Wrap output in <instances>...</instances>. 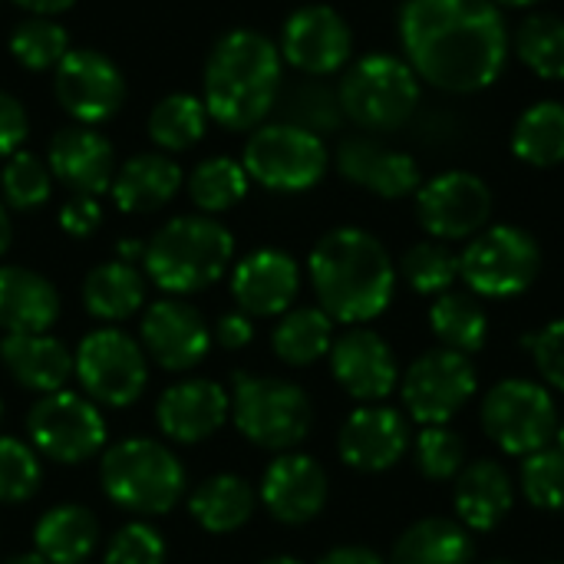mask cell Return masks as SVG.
Wrapping results in <instances>:
<instances>
[{
	"label": "cell",
	"instance_id": "obj_60",
	"mask_svg": "<svg viewBox=\"0 0 564 564\" xmlns=\"http://www.w3.org/2000/svg\"><path fill=\"white\" fill-rule=\"evenodd\" d=\"M489 564H509V562H489Z\"/></svg>",
	"mask_w": 564,
	"mask_h": 564
},
{
	"label": "cell",
	"instance_id": "obj_9",
	"mask_svg": "<svg viewBox=\"0 0 564 564\" xmlns=\"http://www.w3.org/2000/svg\"><path fill=\"white\" fill-rule=\"evenodd\" d=\"M327 145L321 135L291 126V122H268L251 132L245 142L241 165L251 182L271 192H307L327 172Z\"/></svg>",
	"mask_w": 564,
	"mask_h": 564
},
{
	"label": "cell",
	"instance_id": "obj_3",
	"mask_svg": "<svg viewBox=\"0 0 564 564\" xmlns=\"http://www.w3.org/2000/svg\"><path fill=\"white\" fill-rule=\"evenodd\" d=\"M284 76L281 50L258 30H231L225 33L205 63L202 76V102L208 119L218 126L241 132L258 129L264 116L278 106Z\"/></svg>",
	"mask_w": 564,
	"mask_h": 564
},
{
	"label": "cell",
	"instance_id": "obj_35",
	"mask_svg": "<svg viewBox=\"0 0 564 564\" xmlns=\"http://www.w3.org/2000/svg\"><path fill=\"white\" fill-rule=\"evenodd\" d=\"M430 324L433 334L446 344V350L456 354H476L486 347L489 337V317L482 311V304L469 294H440L433 311H430Z\"/></svg>",
	"mask_w": 564,
	"mask_h": 564
},
{
	"label": "cell",
	"instance_id": "obj_30",
	"mask_svg": "<svg viewBox=\"0 0 564 564\" xmlns=\"http://www.w3.org/2000/svg\"><path fill=\"white\" fill-rule=\"evenodd\" d=\"M188 512L192 519L212 532V535H228V532H238L251 512H254V492L251 486L241 479V476H212L205 479L192 499H188Z\"/></svg>",
	"mask_w": 564,
	"mask_h": 564
},
{
	"label": "cell",
	"instance_id": "obj_27",
	"mask_svg": "<svg viewBox=\"0 0 564 564\" xmlns=\"http://www.w3.org/2000/svg\"><path fill=\"white\" fill-rule=\"evenodd\" d=\"M182 188V169L175 159L159 155V152H142L129 159L116 175H112V202L122 212L145 215L162 205H169Z\"/></svg>",
	"mask_w": 564,
	"mask_h": 564
},
{
	"label": "cell",
	"instance_id": "obj_38",
	"mask_svg": "<svg viewBox=\"0 0 564 564\" xmlns=\"http://www.w3.org/2000/svg\"><path fill=\"white\" fill-rule=\"evenodd\" d=\"M248 182L251 178L238 159L215 155V159H205L202 165H195V172L188 175V195L205 215H218V212L235 208L245 198Z\"/></svg>",
	"mask_w": 564,
	"mask_h": 564
},
{
	"label": "cell",
	"instance_id": "obj_8",
	"mask_svg": "<svg viewBox=\"0 0 564 564\" xmlns=\"http://www.w3.org/2000/svg\"><path fill=\"white\" fill-rule=\"evenodd\" d=\"M542 271L539 241L516 225H489L459 254V274L479 297H516Z\"/></svg>",
	"mask_w": 564,
	"mask_h": 564
},
{
	"label": "cell",
	"instance_id": "obj_43",
	"mask_svg": "<svg viewBox=\"0 0 564 564\" xmlns=\"http://www.w3.org/2000/svg\"><path fill=\"white\" fill-rule=\"evenodd\" d=\"M525 499L542 512H562L564 509V453L562 449H539L529 453L519 473Z\"/></svg>",
	"mask_w": 564,
	"mask_h": 564
},
{
	"label": "cell",
	"instance_id": "obj_56",
	"mask_svg": "<svg viewBox=\"0 0 564 564\" xmlns=\"http://www.w3.org/2000/svg\"><path fill=\"white\" fill-rule=\"evenodd\" d=\"M496 7H532V3H539V0H492Z\"/></svg>",
	"mask_w": 564,
	"mask_h": 564
},
{
	"label": "cell",
	"instance_id": "obj_37",
	"mask_svg": "<svg viewBox=\"0 0 564 564\" xmlns=\"http://www.w3.org/2000/svg\"><path fill=\"white\" fill-rule=\"evenodd\" d=\"M516 56L539 79H564V20L555 13H532L516 30Z\"/></svg>",
	"mask_w": 564,
	"mask_h": 564
},
{
	"label": "cell",
	"instance_id": "obj_28",
	"mask_svg": "<svg viewBox=\"0 0 564 564\" xmlns=\"http://www.w3.org/2000/svg\"><path fill=\"white\" fill-rule=\"evenodd\" d=\"M512 509V479L492 463L479 459L456 476V512L473 532H492Z\"/></svg>",
	"mask_w": 564,
	"mask_h": 564
},
{
	"label": "cell",
	"instance_id": "obj_48",
	"mask_svg": "<svg viewBox=\"0 0 564 564\" xmlns=\"http://www.w3.org/2000/svg\"><path fill=\"white\" fill-rule=\"evenodd\" d=\"M99 225H102V208L93 195H73L59 208V228L69 238H89L93 231H99Z\"/></svg>",
	"mask_w": 564,
	"mask_h": 564
},
{
	"label": "cell",
	"instance_id": "obj_22",
	"mask_svg": "<svg viewBox=\"0 0 564 564\" xmlns=\"http://www.w3.org/2000/svg\"><path fill=\"white\" fill-rule=\"evenodd\" d=\"M337 169L347 182H354L357 188H367L380 198H406L423 185L420 165L406 152L387 149L367 135H350L340 142Z\"/></svg>",
	"mask_w": 564,
	"mask_h": 564
},
{
	"label": "cell",
	"instance_id": "obj_16",
	"mask_svg": "<svg viewBox=\"0 0 564 564\" xmlns=\"http://www.w3.org/2000/svg\"><path fill=\"white\" fill-rule=\"evenodd\" d=\"M278 50L294 69L307 76H330L347 66L354 53V33L334 7L311 3L288 17Z\"/></svg>",
	"mask_w": 564,
	"mask_h": 564
},
{
	"label": "cell",
	"instance_id": "obj_7",
	"mask_svg": "<svg viewBox=\"0 0 564 564\" xmlns=\"http://www.w3.org/2000/svg\"><path fill=\"white\" fill-rule=\"evenodd\" d=\"M231 416L254 446L274 453L297 446L314 423L311 400L297 383L251 373L231 377Z\"/></svg>",
	"mask_w": 564,
	"mask_h": 564
},
{
	"label": "cell",
	"instance_id": "obj_15",
	"mask_svg": "<svg viewBox=\"0 0 564 564\" xmlns=\"http://www.w3.org/2000/svg\"><path fill=\"white\" fill-rule=\"evenodd\" d=\"M53 93L63 112L79 126H99L126 102V79L109 56L96 50H69L53 69Z\"/></svg>",
	"mask_w": 564,
	"mask_h": 564
},
{
	"label": "cell",
	"instance_id": "obj_34",
	"mask_svg": "<svg viewBox=\"0 0 564 564\" xmlns=\"http://www.w3.org/2000/svg\"><path fill=\"white\" fill-rule=\"evenodd\" d=\"M271 344H274V354L284 364L307 367V364L321 360L324 354H330L334 321L317 307H297V311L281 317V324L274 327Z\"/></svg>",
	"mask_w": 564,
	"mask_h": 564
},
{
	"label": "cell",
	"instance_id": "obj_51",
	"mask_svg": "<svg viewBox=\"0 0 564 564\" xmlns=\"http://www.w3.org/2000/svg\"><path fill=\"white\" fill-rule=\"evenodd\" d=\"M321 564H383L370 549H357V545H347V549H334L330 555H324Z\"/></svg>",
	"mask_w": 564,
	"mask_h": 564
},
{
	"label": "cell",
	"instance_id": "obj_50",
	"mask_svg": "<svg viewBox=\"0 0 564 564\" xmlns=\"http://www.w3.org/2000/svg\"><path fill=\"white\" fill-rule=\"evenodd\" d=\"M251 337H254V327L248 314H225L215 327V340L225 350H241L251 344Z\"/></svg>",
	"mask_w": 564,
	"mask_h": 564
},
{
	"label": "cell",
	"instance_id": "obj_57",
	"mask_svg": "<svg viewBox=\"0 0 564 564\" xmlns=\"http://www.w3.org/2000/svg\"><path fill=\"white\" fill-rule=\"evenodd\" d=\"M264 564H301L297 558H291V555H281V558H268Z\"/></svg>",
	"mask_w": 564,
	"mask_h": 564
},
{
	"label": "cell",
	"instance_id": "obj_12",
	"mask_svg": "<svg viewBox=\"0 0 564 564\" xmlns=\"http://www.w3.org/2000/svg\"><path fill=\"white\" fill-rule=\"evenodd\" d=\"M30 443L40 456L73 466L93 459L106 443V423L89 397L56 390L46 393L26 416Z\"/></svg>",
	"mask_w": 564,
	"mask_h": 564
},
{
	"label": "cell",
	"instance_id": "obj_17",
	"mask_svg": "<svg viewBox=\"0 0 564 564\" xmlns=\"http://www.w3.org/2000/svg\"><path fill=\"white\" fill-rule=\"evenodd\" d=\"M46 165L56 182H63L73 195H102L112 185L116 159L112 145L93 126H66L50 139Z\"/></svg>",
	"mask_w": 564,
	"mask_h": 564
},
{
	"label": "cell",
	"instance_id": "obj_4",
	"mask_svg": "<svg viewBox=\"0 0 564 564\" xmlns=\"http://www.w3.org/2000/svg\"><path fill=\"white\" fill-rule=\"evenodd\" d=\"M235 258V238L212 215L165 221L145 245V274L169 294H195L215 284Z\"/></svg>",
	"mask_w": 564,
	"mask_h": 564
},
{
	"label": "cell",
	"instance_id": "obj_49",
	"mask_svg": "<svg viewBox=\"0 0 564 564\" xmlns=\"http://www.w3.org/2000/svg\"><path fill=\"white\" fill-rule=\"evenodd\" d=\"M26 132H30L26 109L20 106L17 96L0 93V159H10L13 152H20V145L26 142Z\"/></svg>",
	"mask_w": 564,
	"mask_h": 564
},
{
	"label": "cell",
	"instance_id": "obj_61",
	"mask_svg": "<svg viewBox=\"0 0 564 564\" xmlns=\"http://www.w3.org/2000/svg\"><path fill=\"white\" fill-rule=\"evenodd\" d=\"M552 564H564V562H552Z\"/></svg>",
	"mask_w": 564,
	"mask_h": 564
},
{
	"label": "cell",
	"instance_id": "obj_36",
	"mask_svg": "<svg viewBox=\"0 0 564 564\" xmlns=\"http://www.w3.org/2000/svg\"><path fill=\"white\" fill-rule=\"evenodd\" d=\"M208 129V109L192 93H172L149 112V139L165 152L192 149Z\"/></svg>",
	"mask_w": 564,
	"mask_h": 564
},
{
	"label": "cell",
	"instance_id": "obj_6",
	"mask_svg": "<svg viewBox=\"0 0 564 564\" xmlns=\"http://www.w3.org/2000/svg\"><path fill=\"white\" fill-rule=\"evenodd\" d=\"M420 76L393 53L360 56L340 79L337 99L350 122L373 132H393L410 122L420 106Z\"/></svg>",
	"mask_w": 564,
	"mask_h": 564
},
{
	"label": "cell",
	"instance_id": "obj_1",
	"mask_svg": "<svg viewBox=\"0 0 564 564\" xmlns=\"http://www.w3.org/2000/svg\"><path fill=\"white\" fill-rule=\"evenodd\" d=\"M400 46L423 83L469 96L502 76L512 36L492 0H406Z\"/></svg>",
	"mask_w": 564,
	"mask_h": 564
},
{
	"label": "cell",
	"instance_id": "obj_18",
	"mask_svg": "<svg viewBox=\"0 0 564 564\" xmlns=\"http://www.w3.org/2000/svg\"><path fill=\"white\" fill-rule=\"evenodd\" d=\"M330 367L337 383L364 403L383 400L400 380L390 344L367 327H354L330 344Z\"/></svg>",
	"mask_w": 564,
	"mask_h": 564
},
{
	"label": "cell",
	"instance_id": "obj_53",
	"mask_svg": "<svg viewBox=\"0 0 564 564\" xmlns=\"http://www.w3.org/2000/svg\"><path fill=\"white\" fill-rule=\"evenodd\" d=\"M10 238H13V228H10L7 205H3V198H0V258H3V254H7V248H10Z\"/></svg>",
	"mask_w": 564,
	"mask_h": 564
},
{
	"label": "cell",
	"instance_id": "obj_45",
	"mask_svg": "<svg viewBox=\"0 0 564 564\" xmlns=\"http://www.w3.org/2000/svg\"><path fill=\"white\" fill-rule=\"evenodd\" d=\"M466 446L449 426H426L416 440V466L426 479L446 482L463 473Z\"/></svg>",
	"mask_w": 564,
	"mask_h": 564
},
{
	"label": "cell",
	"instance_id": "obj_29",
	"mask_svg": "<svg viewBox=\"0 0 564 564\" xmlns=\"http://www.w3.org/2000/svg\"><path fill=\"white\" fill-rule=\"evenodd\" d=\"M33 539L46 564H86L99 542V522L83 506H56L36 522Z\"/></svg>",
	"mask_w": 564,
	"mask_h": 564
},
{
	"label": "cell",
	"instance_id": "obj_41",
	"mask_svg": "<svg viewBox=\"0 0 564 564\" xmlns=\"http://www.w3.org/2000/svg\"><path fill=\"white\" fill-rule=\"evenodd\" d=\"M403 278L416 294H446L459 278V254L443 241H420L403 254Z\"/></svg>",
	"mask_w": 564,
	"mask_h": 564
},
{
	"label": "cell",
	"instance_id": "obj_5",
	"mask_svg": "<svg viewBox=\"0 0 564 564\" xmlns=\"http://www.w3.org/2000/svg\"><path fill=\"white\" fill-rule=\"evenodd\" d=\"M102 492L139 516H165L185 496V469L155 440H122L102 456Z\"/></svg>",
	"mask_w": 564,
	"mask_h": 564
},
{
	"label": "cell",
	"instance_id": "obj_47",
	"mask_svg": "<svg viewBox=\"0 0 564 564\" xmlns=\"http://www.w3.org/2000/svg\"><path fill=\"white\" fill-rule=\"evenodd\" d=\"M525 347L532 350L542 380H549L555 390H564V321H555L545 330L529 334Z\"/></svg>",
	"mask_w": 564,
	"mask_h": 564
},
{
	"label": "cell",
	"instance_id": "obj_24",
	"mask_svg": "<svg viewBox=\"0 0 564 564\" xmlns=\"http://www.w3.org/2000/svg\"><path fill=\"white\" fill-rule=\"evenodd\" d=\"M231 413V397L212 380H182L169 387L155 406L159 430L175 443H202L215 436Z\"/></svg>",
	"mask_w": 564,
	"mask_h": 564
},
{
	"label": "cell",
	"instance_id": "obj_19",
	"mask_svg": "<svg viewBox=\"0 0 564 564\" xmlns=\"http://www.w3.org/2000/svg\"><path fill=\"white\" fill-rule=\"evenodd\" d=\"M212 334L185 301H155L142 317V347L165 370H188L208 354Z\"/></svg>",
	"mask_w": 564,
	"mask_h": 564
},
{
	"label": "cell",
	"instance_id": "obj_31",
	"mask_svg": "<svg viewBox=\"0 0 564 564\" xmlns=\"http://www.w3.org/2000/svg\"><path fill=\"white\" fill-rule=\"evenodd\" d=\"M512 152L532 169H552L564 162V102H532L512 129Z\"/></svg>",
	"mask_w": 564,
	"mask_h": 564
},
{
	"label": "cell",
	"instance_id": "obj_20",
	"mask_svg": "<svg viewBox=\"0 0 564 564\" xmlns=\"http://www.w3.org/2000/svg\"><path fill=\"white\" fill-rule=\"evenodd\" d=\"M301 288L297 261L278 248H261L238 261L231 274V294L241 307V314L251 317H274L291 307Z\"/></svg>",
	"mask_w": 564,
	"mask_h": 564
},
{
	"label": "cell",
	"instance_id": "obj_13",
	"mask_svg": "<svg viewBox=\"0 0 564 564\" xmlns=\"http://www.w3.org/2000/svg\"><path fill=\"white\" fill-rule=\"evenodd\" d=\"M416 218L433 241H463L489 228L492 192L489 185L463 169L433 175L416 188Z\"/></svg>",
	"mask_w": 564,
	"mask_h": 564
},
{
	"label": "cell",
	"instance_id": "obj_14",
	"mask_svg": "<svg viewBox=\"0 0 564 564\" xmlns=\"http://www.w3.org/2000/svg\"><path fill=\"white\" fill-rule=\"evenodd\" d=\"M476 397V367L466 354L430 350L403 377V403L423 426H446Z\"/></svg>",
	"mask_w": 564,
	"mask_h": 564
},
{
	"label": "cell",
	"instance_id": "obj_55",
	"mask_svg": "<svg viewBox=\"0 0 564 564\" xmlns=\"http://www.w3.org/2000/svg\"><path fill=\"white\" fill-rule=\"evenodd\" d=\"M7 564H46L40 555H17V558H10Z\"/></svg>",
	"mask_w": 564,
	"mask_h": 564
},
{
	"label": "cell",
	"instance_id": "obj_32",
	"mask_svg": "<svg viewBox=\"0 0 564 564\" xmlns=\"http://www.w3.org/2000/svg\"><path fill=\"white\" fill-rule=\"evenodd\" d=\"M145 301L142 274L126 261H106L83 281V304L99 321H126Z\"/></svg>",
	"mask_w": 564,
	"mask_h": 564
},
{
	"label": "cell",
	"instance_id": "obj_21",
	"mask_svg": "<svg viewBox=\"0 0 564 564\" xmlns=\"http://www.w3.org/2000/svg\"><path fill=\"white\" fill-rule=\"evenodd\" d=\"M261 499L278 522L304 525L317 519L327 502V473L311 456H278L261 479Z\"/></svg>",
	"mask_w": 564,
	"mask_h": 564
},
{
	"label": "cell",
	"instance_id": "obj_52",
	"mask_svg": "<svg viewBox=\"0 0 564 564\" xmlns=\"http://www.w3.org/2000/svg\"><path fill=\"white\" fill-rule=\"evenodd\" d=\"M13 3L23 7V10L33 13V17H56V13L69 10L76 0H13Z\"/></svg>",
	"mask_w": 564,
	"mask_h": 564
},
{
	"label": "cell",
	"instance_id": "obj_59",
	"mask_svg": "<svg viewBox=\"0 0 564 564\" xmlns=\"http://www.w3.org/2000/svg\"><path fill=\"white\" fill-rule=\"evenodd\" d=\"M0 420H3V403H0Z\"/></svg>",
	"mask_w": 564,
	"mask_h": 564
},
{
	"label": "cell",
	"instance_id": "obj_44",
	"mask_svg": "<svg viewBox=\"0 0 564 564\" xmlns=\"http://www.w3.org/2000/svg\"><path fill=\"white\" fill-rule=\"evenodd\" d=\"M43 479L36 449L13 440V436H0V502L17 506L26 502L30 496H36Z\"/></svg>",
	"mask_w": 564,
	"mask_h": 564
},
{
	"label": "cell",
	"instance_id": "obj_58",
	"mask_svg": "<svg viewBox=\"0 0 564 564\" xmlns=\"http://www.w3.org/2000/svg\"><path fill=\"white\" fill-rule=\"evenodd\" d=\"M555 436H558V449H562V453H564V423H562V426H558V433H555Z\"/></svg>",
	"mask_w": 564,
	"mask_h": 564
},
{
	"label": "cell",
	"instance_id": "obj_10",
	"mask_svg": "<svg viewBox=\"0 0 564 564\" xmlns=\"http://www.w3.org/2000/svg\"><path fill=\"white\" fill-rule=\"evenodd\" d=\"M482 426L502 453L529 456L552 443L558 413L545 387L532 380H502L482 403Z\"/></svg>",
	"mask_w": 564,
	"mask_h": 564
},
{
	"label": "cell",
	"instance_id": "obj_42",
	"mask_svg": "<svg viewBox=\"0 0 564 564\" xmlns=\"http://www.w3.org/2000/svg\"><path fill=\"white\" fill-rule=\"evenodd\" d=\"M284 112V122L291 126H301L314 135H327L334 129H340L344 122V109H340V99L334 89H327L324 83H304V86H294L281 106Z\"/></svg>",
	"mask_w": 564,
	"mask_h": 564
},
{
	"label": "cell",
	"instance_id": "obj_11",
	"mask_svg": "<svg viewBox=\"0 0 564 564\" xmlns=\"http://www.w3.org/2000/svg\"><path fill=\"white\" fill-rule=\"evenodd\" d=\"M73 373L79 377L86 397L102 406L135 403L149 380L142 347L116 327H99L83 337L73 357Z\"/></svg>",
	"mask_w": 564,
	"mask_h": 564
},
{
	"label": "cell",
	"instance_id": "obj_46",
	"mask_svg": "<svg viewBox=\"0 0 564 564\" xmlns=\"http://www.w3.org/2000/svg\"><path fill=\"white\" fill-rule=\"evenodd\" d=\"M102 564H165V542L152 525L132 522L116 532Z\"/></svg>",
	"mask_w": 564,
	"mask_h": 564
},
{
	"label": "cell",
	"instance_id": "obj_54",
	"mask_svg": "<svg viewBox=\"0 0 564 564\" xmlns=\"http://www.w3.org/2000/svg\"><path fill=\"white\" fill-rule=\"evenodd\" d=\"M142 251H145V245H139V241H119V261H135V258H142Z\"/></svg>",
	"mask_w": 564,
	"mask_h": 564
},
{
	"label": "cell",
	"instance_id": "obj_2",
	"mask_svg": "<svg viewBox=\"0 0 564 564\" xmlns=\"http://www.w3.org/2000/svg\"><path fill=\"white\" fill-rule=\"evenodd\" d=\"M321 311L340 324H367L380 317L397 288L393 261L380 238L364 228L327 231L307 261Z\"/></svg>",
	"mask_w": 564,
	"mask_h": 564
},
{
	"label": "cell",
	"instance_id": "obj_33",
	"mask_svg": "<svg viewBox=\"0 0 564 564\" xmlns=\"http://www.w3.org/2000/svg\"><path fill=\"white\" fill-rule=\"evenodd\" d=\"M473 539L449 519H423L406 529L393 549L390 564H469Z\"/></svg>",
	"mask_w": 564,
	"mask_h": 564
},
{
	"label": "cell",
	"instance_id": "obj_39",
	"mask_svg": "<svg viewBox=\"0 0 564 564\" xmlns=\"http://www.w3.org/2000/svg\"><path fill=\"white\" fill-rule=\"evenodd\" d=\"M69 50V33L53 23V17H26L10 33V53L30 73L56 69Z\"/></svg>",
	"mask_w": 564,
	"mask_h": 564
},
{
	"label": "cell",
	"instance_id": "obj_23",
	"mask_svg": "<svg viewBox=\"0 0 564 564\" xmlns=\"http://www.w3.org/2000/svg\"><path fill=\"white\" fill-rule=\"evenodd\" d=\"M410 446L406 420L390 406H364L340 430V459L360 473H383L403 459Z\"/></svg>",
	"mask_w": 564,
	"mask_h": 564
},
{
	"label": "cell",
	"instance_id": "obj_25",
	"mask_svg": "<svg viewBox=\"0 0 564 564\" xmlns=\"http://www.w3.org/2000/svg\"><path fill=\"white\" fill-rule=\"evenodd\" d=\"M0 364L7 373L36 393H56L73 377V354L50 334H7L0 340Z\"/></svg>",
	"mask_w": 564,
	"mask_h": 564
},
{
	"label": "cell",
	"instance_id": "obj_26",
	"mask_svg": "<svg viewBox=\"0 0 564 564\" xmlns=\"http://www.w3.org/2000/svg\"><path fill=\"white\" fill-rule=\"evenodd\" d=\"M59 317L56 288L30 268H0V330L46 334Z\"/></svg>",
	"mask_w": 564,
	"mask_h": 564
},
{
	"label": "cell",
	"instance_id": "obj_40",
	"mask_svg": "<svg viewBox=\"0 0 564 564\" xmlns=\"http://www.w3.org/2000/svg\"><path fill=\"white\" fill-rule=\"evenodd\" d=\"M0 192H3V205H10L17 212H33L40 205H46V198L53 192V172L33 152L20 149L3 162Z\"/></svg>",
	"mask_w": 564,
	"mask_h": 564
}]
</instances>
